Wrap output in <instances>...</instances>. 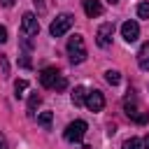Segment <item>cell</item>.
Segmentation results:
<instances>
[{
    "mask_svg": "<svg viewBox=\"0 0 149 149\" xmlns=\"http://www.w3.org/2000/svg\"><path fill=\"white\" fill-rule=\"evenodd\" d=\"M26 88H28V81H26V79H16V81H14V91H16V98H21Z\"/></svg>",
    "mask_w": 149,
    "mask_h": 149,
    "instance_id": "obj_17",
    "label": "cell"
},
{
    "mask_svg": "<svg viewBox=\"0 0 149 149\" xmlns=\"http://www.w3.org/2000/svg\"><path fill=\"white\" fill-rule=\"evenodd\" d=\"M86 121H81V119H77V121H72V123H68V128H65V140L68 142H81L84 140V135H86Z\"/></svg>",
    "mask_w": 149,
    "mask_h": 149,
    "instance_id": "obj_3",
    "label": "cell"
},
{
    "mask_svg": "<svg viewBox=\"0 0 149 149\" xmlns=\"http://www.w3.org/2000/svg\"><path fill=\"white\" fill-rule=\"evenodd\" d=\"M58 77H61V72H58L54 65H49V68H44V70L40 72V84H42L44 88H54V84H56Z\"/></svg>",
    "mask_w": 149,
    "mask_h": 149,
    "instance_id": "obj_8",
    "label": "cell"
},
{
    "mask_svg": "<svg viewBox=\"0 0 149 149\" xmlns=\"http://www.w3.org/2000/svg\"><path fill=\"white\" fill-rule=\"evenodd\" d=\"M68 56H70L72 63H81L86 58V44H84L81 35H72L68 40Z\"/></svg>",
    "mask_w": 149,
    "mask_h": 149,
    "instance_id": "obj_1",
    "label": "cell"
},
{
    "mask_svg": "<svg viewBox=\"0 0 149 149\" xmlns=\"http://www.w3.org/2000/svg\"><path fill=\"white\" fill-rule=\"evenodd\" d=\"M142 147H144V149H149V135H147V137L142 140Z\"/></svg>",
    "mask_w": 149,
    "mask_h": 149,
    "instance_id": "obj_27",
    "label": "cell"
},
{
    "mask_svg": "<svg viewBox=\"0 0 149 149\" xmlns=\"http://www.w3.org/2000/svg\"><path fill=\"white\" fill-rule=\"evenodd\" d=\"M40 102H42V98H40L37 93H30V98H28V114H30V116L35 114V109H37Z\"/></svg>",
    "mask_w": 149,
    "mask_h": 149,
    "instance_id": "obj_13",
    "label": "cell"
},
{
    "mask_svg": "<svg viewBox=\"0 0 149 149\" xmlns=\"http://www.w3.org/2000/svg\"><path fill=\"white\" fill-rule=\"evenodd\" d=\"M121 37H123L126 42H135V40L140 37V26H137V21H123V23H121Z\"/></svg>",
    "mask_w": 149,
    "mask_h": 149,
    "instance_id": "obj_7",
    "label": "cell"
},
{
    "mask_svg": "<svg viewBox=\"0 0 149 149\" xmlns=\"http://www.w3.org/2000/svg\"><path fill=\"white\" fill-rule=\"evenodd\" d=\"M33 2H35V7H37L40 12H44V0H33Z\"/></svg>",
    "mask_w": 149,
    "mask_h": 149,
    "instance_id": "obj_24",
    "label": "cell"
},
{
    "mask_svg": "<svg viewBox=\"0 0 149 149\" xmlns=\"http://www.w3.org/2000/svg\"><path fill=\"white\" fill-rule=\"evenodd\" d=\"M137 65L142 70H149V42H144L137 51Z\"/></svg>",
    "mask_w": 149,
    "mask_h": 149,
    "instance_id": "obj_11",
    "label": "cell"
},
{
    "mask_svg": "<svg viewBox=\"0 0 149 149\" xmlns=\"http://www.w3.org/2000/svg\"><path fill=\"white\" fill-rule=\"evenodd\" d=\"M121 149H142V140H140V137H130V140L123 142Z\"/></svg>",
    "mask_w": 149,
    "mask_h": 149,
    "instance_id": "obj_16",
    "label": "cell"
},
{
    "mask_svg": "<svg viewBox=\"0 0 149 149\" xmlns=\"http://www.w3.org/2000/svg\"><path fill=\"white\" fill-rule=\"evenodd\" d=\"M123 109H126V114L130 116V119H135L137 116V98L130 93V95H126V100H123Z\"/></svg>",
    "mask_w": 149,
    "mask_h": 149,
    "instance_id": "obj_10",
    "label": "cell"
},
{
    "mask_svg": "<svg viewBox=\"0 0 149 149\" xmlns=\"http://www.w3.org/2000/svg\"><path fill=\"white\" fill-rule=\"evenodd\" d=\"M0 65H2V72L7 74V72H9V65H7V58H5V56H0Z\"/></svg>",
    "mask_w": 149,
    "mask_h": 149,
    "instance_id": "obj_21",
    "label": "cell"
},
{
    "mask_svg": "<svg viewBox=\"0 0 149 149\" xmlns=\"http://www.w3.org/2000/svg\"><path fill=\"white\" fill-rule=\"evenodd\" d=\"M21 33L26 37H33V35L40 33V21H37V16L33 12H26L23 14V19H21Z\"/></svg>",
    "mask_w": 149,
    "mask_h": 149,
    "instance_id": "obj_4",
    "label": "cell"
},
{
    "mask_svg": "<svg viewBox=\"0 0 149 149\" xmlns=\"http://www.w3.org/2000/svg\"><path fill=\"white\" fill-rule=\"evenodd\" d=\"M51 119H54V114H51V112H42V114L37 116V123H40V126H44V128H49V126H51Z\"/></svg>",
    "mask_w": 149,
    "mask_h": 149,
    "instance_id": "obj_15",
    "label": "cell"
},
{
    "mask_svg": "<svg viewBox=\"0 0 149 149\" xmlns=\"http://www.w3.org/2000/svg\"><path fill=\"white\" fill-rule=\"evenodd\" d=\"M72 23H74V16L72 14H58L54 21H51V26H49V33H51V37H61V35H65L70 28H72Z\"/></svg>",
    "mask_w": 149,
    "mask_h": 149,
    "instance_id": "obj_2",
    "label": "cell"
},
{
    "mask_svg": "<svg viewBox=\"0 0 149 149\" xmlns=\"http://www.w3.org/2000/svg\"><path fill=\"white\" fill-rule=\"evenodd\" d=\"M86 93H88V91H86L84 86H74V91H72V105H74V107L84 105V102H86Z\"/></svg>",
    "mask_w": 149,
    "mask_h": 149,
    "instance_id": "obj_12",
    "label": "cell"
},
{
    "mask_svg": "<svg viewBox=\"0 0 149 149\" xmlns=\"http://www.w3.org/2000/svg\"><path fill=\"white\" fill-rule=\"evenodd\" d=\"M65 86H68V79H65V77H63V74H61V77H58V79H56V84H54V91H63V88H65Z\"/></svg>",
    "mask_w": 149,
    "mask_h": 149,
    "instance_id": "obj_19",
    "label": "cell"
},
{
    "mask_svg": "<svg viewBox=\"0 0 149 149\" xmlns=\"http://www.w3.org/2000/svg\"><path fill=\"white\" fill-rule=\"evenodd\" d=\"M0 149H7V140H5L2 133H0Z\"/></svg>",
    "mask_w": 149,
    "mask_h": 149,
    "instance_id": "obj_25",
    "label": "cell"
},
{
    "mask_svg": "<svg viewBox=\"0 0 149 149\" xmlns=\"http://www.w3.org/2000/svg\"><path fill=\"white\" fill-rule=\"evenodd\" d=\"M2 2V7H14V0H0Z\"/></svg>",
    "mask_w": 149,
    "mask_h": 149,
    "instance_id": "obj_26",
    "label": "cell"
},
{
    "mask_svg": "<svg viewBox=\"0 0 149 149\" xmlns=\"http://www.w3.org/2000/svg\"><path fill=\"white\" fill-rule=\"evenodd\" d=\"M112 35H114V23H102L100 28H98V33H95V44L98 47H109V42H112Z\"/></svg>",
    "mask_w": 149,
    "mask_h": 149,
    "instance_id": "obj_5",
    "label": "cell"
},
{
    "mask_svg": "<svg viewBox=\"0 0 149 149\" xmlns=\"http://www.w3.org/2000/svg\"><path fill=\"white\" fill-rule=\"evenodd\" d=\"M135 121H137V123H147V121H149V114H137Z\"/></svg>",
    "mask_w": 149,
    "mask_h": 149,
    "instance_id": "obj_22",
    "label": "cell"
},
{
    "mask_svg": "<svg viewBox=\"0 0 149 149\" xmlns=\"http://www.w3.org/2000/svg\"><path fill=\"white\" fill-rule=\"evenodd\" d=\"M137 16L140 19H149V2H140L137 5Z\"/></svg>",
    "mask_w": 149,
    "mask_h": 149,
    "instance_id": "obj_18",
    "label": "cell"
},
{
    "mask_svg": "<svg viewBox=\"0 0 149 149\" xmlns=\"http://www.w3.org/2000/svg\"><path fill=\"white\" fill-rule=\"evenodd\" d=\"M105 79H107V84H112V86H116V84L121 81V74H119L116 70H107V72H105Z\"/></svg>",
    "mask_w": 149,
    "mask_h": 149,
    "instance_id": "obj_14",
    "label": "cell"
},
{
    "mask_svg": "<svg viewBox=\"0 0 149 149\" xmlns=\"http://www.w3.org/2000/svg\"><path fill=\"white\" fill-rule=\"evenodd\" d=\"M2 42H7V28L5 26H0V44Z\"/></svg>",
    "mask_w": 149,
    "mask_h": 149,
    "instance_id": "obj_23",
    "label": "cell"
},
{
    "mask_svg": "<svg viewBox=\"0 0 149 149\" xmlns=\"http://www.w3.org/2000/svg\"><path fill=\"white\" fill-rule=\"evenodd\" d=\"M91 112H100L102 107H105V95H102V91H98V88H93V91H88L86 93V102H84Z\"/></svg>",
    "mask_w": 149,
    "mask_h": 149,
    "instance_id": "obj_6",
    "label": "cell"
},
{
    "mask_svg": "<svg viewBox=\"0 0 149 149\" xmlns=\"http://www.w3.org/2000/svg\"><path fill=\"white\" fill-rule=\"evenodd\" d=\"M19 65H21V68H30V58H28V56H21Z\"/></svg>",
    "mask_w": 149,
    "mask_h": 149,
    "instance_id": "obj_20",
    "label": "cell"
},
{
    "mask_svg": "<svg viewBox=\"0 0 149 149\" xmlns=\"http://www.w3.org/2000/svg\"><path fill=\"white\" fill-rule=\"evenodd\" d=\"M107 2H109V5H116V2H119V0H107Z\"/></svg>",
    "mask_w": 149,
    "mask_h": 149,
    "instance_id": "obj_28",
    "label": "cell"
},
{
    "mask_svg": "<svg viewBox=\"0 0 149 149\" xmlns=\"http://www.w3.org/2000/svg\"><path fill=\"white\" fill-rule=\"evenodd\" d=\"M81 7H84V12H86V16H88V19H93V16H100V14H102V5H100L98 0H81Z\"/></svg>",
    "mask_w": 149,
    "mask_h": 149,
    "instance_id": "obj_9",
    "label": "cell"
}]
</instances>
